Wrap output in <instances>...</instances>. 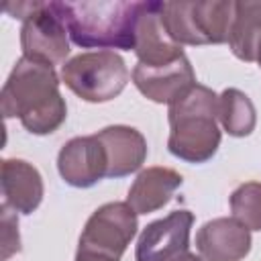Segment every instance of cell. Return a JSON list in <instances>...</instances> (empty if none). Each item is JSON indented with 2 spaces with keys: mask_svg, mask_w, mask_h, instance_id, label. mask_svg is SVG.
I'll use <instances>...</instances> for the list:
<instances>
[{
  "mask_svg": "<svg viewBox=\"0 0 261 261\" xmlns=\"http://www.w3.org/2000/svg\"><path fill=\"white\" fill-rule=\"evenodd\" d=\"M0 108L4 118H18L33 135L55 133L65 122L67 106L53 65L20 57L2 88Z\"/></svg>",
  "mask_w": 261,
  "mask_h": 261,
  "instance_id": "6da1fadb",
  "label": "cell"
},
{
  "mask_svg": "<svg viewBox=\"0 0 261 261\" xmlns=\"http://www.w3.org/2000/svg\"><path fill=\"white\" fill-rule=\"evenodd\" d=\"M63 20L69 39L84 49L135 51L137 22L143 2L128 0H77L49 2Z\"/></svg>",
  "mask_w": 261,
  "mask_h": 261,
  "instance_id": "7a4b0ae2",
  "label": "cell"
},
{
  "mask_svg": "<svg viewBox=\"0 0 261 261\" xmlns=\"http://www.w3.org/2000/svg\"><path fill=\"white\" fill-rule=\"evenodd\" d=\"M169 139L167 149L171 155L188 163H204L214 157L220 145L218 118V96L196 84L179 100L169 104Z\"/></svg>",
  "mask_w": 261,
  "mask_h": 261,
  "instance_id": "3957f363",
  "label": "cell"
},
{
  "mask_svg": "<svg viewBox=\"0 0 261 261\" xmlns=\"http://www.w3.org/2000/svg\"><path fill=\"white\" fill-rule=\"evenodd\" d=\"M61 80L86 102H108L128 84V69L114 51H88L61 67Z\"/></svg>",
  "mask_w": 261,
  "mask_h": 261,
  "instance_id": "277c9868",
  "label": "cell"
},
{
  "mask_svg": "<svg viewBox=\"0 0 261 261\" xmlns=\"http://www.w3.org/2000/svg\"><path fill=\"white\" fill-rule=\"evenodd\" d=\"M137 228V212L126 202H108L88 218L80 237V249L120 259L135 239Z\"/></svg>",
  "mask_w": 261,
  "mask_h": 261,
  "instance_id": "5b68a950",
  "label": "cell"
},
{
  "mask_svg": "<svg viewBox=\"0 0 261 261\" xmlns=\"http://www.w3.org/2000/svg\"><path fill=\"white\" fill-rule=\"evenodd\" d=\"M63 20L53 12L49 2H43L39 10H35L20 29V47L22 57L57 65L63 63L69 55V39Z\"/></svg>",
  "mask_w": 261,
  "mask_h": 261,
  "instance_id": "8992f818",
  "label": "cell"
},
{
  "mask_svg": "<svg viewBox=\"0 0 261 261\" xmlns=\"http://www.w3.org/2000/svg\"><path fill=\"white\" fill-rule=\"evenodd\" d=\"M194 214L190 210H173L165 218L147 224L139 237L137 261H175L188 253Z\"/></svg>",
  "mask_w": 261,
  "mask_h": 261,
  "instance_id": "52a82bcc",
  "label": "cell"
},
{
  "mask_svg": "<svg viewBox=\"0 0 261 261\" xmlns=\"http://www.w3.org/2000/svg\"><path fill=\"white\" fill-rule=\"evenodd\" d=\"M133 84L145 98L159 104H173L196 86V73L190 59L184 55L167 65L137 63L133 69Z\"/></svg>",
  "mask_w": 261,
  "mask_h": 261,
  "instance_id": "ba28073f",
  "label": "cell"
},
{
  "mask_svg": "<svg viewBox=\"0 0 261 261\" xmlns=\"http://www.w3.org/2000/svg\"><path fill=\"white\" fill-rule=\"evenodd\" d=\"M57 169L65 184L90 188L108 173V159L96 135L67 141L57 155Z\"/></svg>",
  "mask_w": 261,
  "mask_h": 261,
  "instance_id": "9c48e42d",
  "label": "cell"
},
{
  "mask_svg": "<svg viewBox=\"0 0 261 261\" xmlns=\"http://www.w3.org/2000/svg\"><path fill=\"white\" fill-rule=\"evenodd\" d=\"M135 53L143 65H167L184 57V49L175 43L161 18V2H143L139 22Z\"/></svg>",
  "mask_w": 261,
  "mask_h": 261,
  "instance_id": "30bf717a",
  "label": "cell"
},
{
  "mask_svg": "<svg viewBox=\"0 0 261 261\" xmlns=\"http://www.w3.org/2000/svg\"><path fill=\"white\" fill-rule=\"evenodd\" d=\"M196 247L206 261H241L251 251V230L234 218H214L198 230Z\"/></svg>",
  "mask_w": 261,
  "mask_h": 261,
  "instance_id": "8fae6325",
  "label": "cell"
},
{
  "mask_svg": "<svg viewBox=\"0 0 261 261\" xmlns=\"http://www.w3.org/2000/svg\"><path fill=\"white\" fill-rule=\"evenodd\" d=\"M96 137L102 143L108 159L106 177L130 175L137 169H141V165L147 159V141L133 126H124V124L106 126L100 133H96Z\"/></svg>",
  "mask_w": 261,
  "mask_h": 261,
  "instance_id": "7c38bea8",
  "label": "cell"
},
{
  "mask_svg": "<svg viewBox=\"0 0 261 261\" xmlns=\"http://www.w3.org/2000/svg\"><path fill=\"white\" fill-rule=\"evenodd\" d=\"M2 196L14 212L31 214L43 200V177L35 165L22 159L2 161Z\"/></svg>",
  "mask_w": 261,
  "mask_h": 261,
  "instance_id": "4fadbf2b",
  "label": "cell"
},
{
  "mask_svg": "<svg viewBox=\"0 0 261 261\" xmlns=\"http://www.w3.org/2000/svg\"><path fill=\"white\" fill-rule=\"evenodd\" d=\"M181 175L171 167H147L133 181L126 204L137 214H149L163 208L181 186Z\"/></svg>",
  "mask_w": 261,
  "mask_h": 261,
  "instance_id": "5bb4252c",
  "label": "cell"
},
{
  "mask_svg": "<svg viewBox=\"0 0 261 261\" xmlns=\"http://www.w3.org/2000/svg\"><path fill=\"white\" fill-rule=\"evenodd\" d=\"M230 51L243 61H257L261 47V0L234 2V18L228 33Z\"/></svg>",
  "mask_w": 261,
  "mask_h": 261,
  "instance_id": "9a60e30c",
  "label": "cell"
},
{
  "mask_svg": "<svg viewBox=\"0 0 261 261\" xmlns=\"http://www.w3.org/2000/svg\"><path fill=\"white\" fill-rule=\"evenodd\" d=\"M196 27L206 45H220L228 41V33L234 18L232 0H206L192 2Z\"/></svg>",
  "mask_w": 261,
  "mask_h": 261,
  "instance_id": "2e32d148",
  "label": "cell"
},
{
  "mask_svg": "<svg viewBox=\"0 0 261 261\" xmlns=\"http://www.w3.org/2000/svg\"><path fill=\"white\" fill-rule=\"evenodd\" d=\"M218 118L222 128L232 137H247L257 124V112L251 98L237 88H226L218 96Z\"/></svg>",
  "mask_w": 261,
  "mask_h": 261,
  "instance_id": "e0dca14e",
  "label": "cell"
},
{
  "mask_svg": "<svg viewBox=\"0 0 261 261\" xmlns=\"http://www.w3.org/2000/svg\"><path fill=\"white\" fill-rule=\"evenodd\" d=\"M232 218L249 230H261V184L245 181L230 194Z\"/></svg>",
  "mask_w": 261,
  "mask_h": 261,
  "instance_id": "ac0fdd59",
  "label": "cell"
},
{
  "mask_svg": "<svg viewBox=\"0 0 261 261\" xmlns=\"http://www.w3.org/2000/svg\"><path fill=\"white\" fill-rule=\"evenodd\" d=\"M20 251L18 239V220L10 212V206L2 204V259L6 261L12 253Z\"/></svg>",
  "mask_w": 261,
  "mask_h": 261,
  "instance_id": "d6986e66",
  "label": "cell"
},
{
  "mask_svg": "<svg viewBox=\"0 0 261 261\" xmlns=\"http://www.w3.org/2000/svg\"><path fill=\"white\" fill-rule=\"evenodd\" d=\"M43 6V2L35 0V2H6L4 4V10L14 16V18H20V20H27L35 10H39Z\"/></svg>",
  "mask_w": 261,
  "mask_h": 261,
  "instance_id": "ffe728a7",
  "label": "cell"
},
{
  "mask_svg": "<svg viewBox=\"0 0 261 261\" xmlns=\"http://www.w3.org/2000/svg\"><path fill=\"white\" fill-rule=\"evenodd\" d=\"M75 261H118V259H114L110 255H104V253H96V251H88V249L77 247Z\"/></svg>",
  "mask_w": 261,
  "mask_h": 261,
  "instance_id": "44dd1931",
  "label": "cell"
},
{
  "mask_svg": "<svg viewBox=\"0 0 261 261\" xmlns=\"http://www.w3.org/2000/svg\"><path fill=\"white\" fill-rule=\"evenodd\" d=\"M175 261H204V259H200L198 255H194V253H190V251H188V253L179 255V257H177Z\"/></svg>",
  "mask_w": 261,
  "mask_h": 261,
  "instance_id": "7402d4cb",
  "label": "cell"
},
{
  "mask_svg": "<svg viewBox=\"0 0 261 261\" xmlns=\"http://www.w3.org/2000/svg\"><path fill=\"white\" fill-rule=\"evenodd\" d=\"M257 63L261 65V47H259V53H257Z\"/></svg>",
  "mask_w": 261,
  "mask_h": 261,
  "instance_id": "603a6c76",
  "label": "cell"
}]
</instances>
